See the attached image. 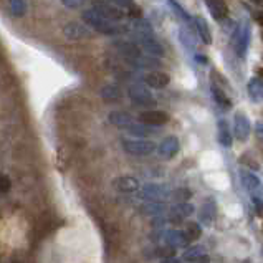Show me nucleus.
<instances>
[{"label":"nucleus","mask_w":263,"mask_h":263,"mask_svg":"<svg viewBox=\"0 0 263 263\" xmlns=\"http://www.w3.org/2000/svg\"><path fill=\"white\" fill-rule=\"evenodd\" d=\"M81 18H83V22L88 27H91L98 33H103V35H119V33L127 32V27L118 25V22H112L106 17H103V15L95 9L85 10L81 13Z\"/></svg>","instance_id":"f257e3e1"},{"label":"nucleus","mask_w":263,"mask_h":263,"mask_svg":"<svg viewBox=\"0 0 263 263\" xmlns=\"http://www.w3.org/2000/svg\"><path fill=\"white\" fill-rule=\"evenodd\" d=\"M123 149L131 156H149L156 151V144L151 141H146L144 138H139V139H124L123 141Z\"/></svg>","instance_id":"f03ea898"},{"label":"nucleus","mask_w":263,"mask_h":263,"mask_svg":"<svg viewBox=\"0 0 263 263\" xmlns=\"http://www.w3.org/2000/svg\"><path fill=\"white\" fill-rule=\"evenodd\" d=\"M249 43H250V25L245 22V24H242L235 30L234 39H232V45H234L237 57L245 58L247 50H249Z\"/></svg>","instance_id":"7ed1b4c3"},{"label":"nucleus","mask_w":263,"mask_h":263,"mask_svg":"<svg viewBox=\"0 0 263 263\" xmlns=\"http://www.w3.org/2000/svg\"><path fill=\"white\" fill-rule=\"evenodd\" d=\"M63 33L68 40H86L89 36H93L91 28L86 24H81V22H68L63 27Z\"/></svg>","instance_id":"20e7f679"},{"label":"nucleus","mask_w":263,"mask_h":263,"mask_svg":"<svg viewBox=\"0 0 263 263\" xmlns=\"http://www.w3.org/2000/svg\"><path fill=\"white\" fill-rule=\"evenodd\" d=\"M129 98L136 104H139V106L151 108V106H154V104H156V100H154L153 93L149 91L147 88L141 86V85H133L129 88Z\"/></svg>","instance_id":"39448f33"},{"label":"nucleus","mask_w":263,"mask_h":263,"mask_svg":"<svg viewBox=\"0 0 263 263\" xmlns=\"http://www.w3.org/2000/svg\"><path fill=\"white\" fill-rule=\"evenodd\" d=\"M169 121V115L161 109H147L139 115V123L146 126H162Z\"/></svg>","instance_id":"423d86ee"},{"label":"nucleus","mask_w":263,"mask_h":263,"mask_svg":"<svg viewBox=\"0 0 263 263\" xmlns=\"http://www.w3.org/2000/svg\"><path fill=\"white\" fill-rule=\"evenodd\" d=\"M95 10H98L103 17H106L112 22H119L124 18V12L119 9L118 5L104 2V0H98V2H95Z\"/></svg>","instance_id":"0eeeda50"},{"label":"nucleus","mask_w":263,"mask_h":263,"mask_svg":"<svg viewBox=\"0 0 263 263\" xmlns=\"http://www.w3.org/2000/svg\"><path fill=\"white\" fill-rule=\"evenodd\" d=\"M234 133L238 141H247L252 133V124L243 112H237L234 118Z\"/></svg>","instance_id":"6e6552de"},{"label":"nucleus","mask_w":263,"mask_h":263,"mask_svg":"<svg viewBox=\"0 0 263 263\" xmlns=\"http://www.w3.org/2000/svg\"><path fill=\"white\" fill-rule=\"evenodd\" d=\"M141 195L144 199L151 200V202H161V200H166L169 195H171V192L164 185H159V184H147V185L142 187Z\"/></svg>","instance_id":"1a4fd4ad"},{"label":"nucleus","mask_w":263,"mask_h":263,"mask_svg":"<svg viewBox=\"0 0 263 263\" xmlns=\"http://www.w3.org/2000/svg\"><path fill=\"white\" fill-rule=\"evenodd\" d=\"M139 48L144 50L151 57H164L162 45L154 40V36L151 35H139Z\"/></svg>","instance_id":"9d476101"},{"label":"nucleus","mask_w":263,"mask_h":263,"mask_svg":"<svg viewBox=\"0 0 263 263\" xmlns=\"http://www.w3.org/2000/svg\"><path fill=\"white\" fill-rule=\"evenodd\" d=\"M115 48H116L124 58L131 60V62H136L138 58H141V48H139V45L133 43V42L118 40V42H115Z\"/></svg>","instance_id":"9b49d317"},{"label":"nucleus","mask_w":263,"mask_h":263,"mask_svg":"<svg viewBox=\"0 0 263 263\" xmlns=\"http://www.w3.org/2000/svg\"><path fill=\"white\" fill-rule=\"evenodd\" d=\"M179 149H180L179 139L176 136H167L166 139H162L159 147H157V153L164 159H171V157H174L179 153Z\"/></svg>","instance_id":"f8f14e48"},{"label":"nucleus","mask_w":263,"mask_h":263,"mask_svg":"<svg viewBox=\"0 0 263 263\" xmlns=\"http://www.w3.org/2000/svg\"><path fill=\"white\" fill-rule=\"evenodd\" d=\"M194 205L189 202H179L176 207H172L171 214H169V220L172 223H180L185 217H191L194 214Z\"/></svg>","instance_id":"ddd939ff"},{"label":"nucleus","mask_w":263,"mask_h":263,"mask_svg":"<svg viewBox=\"0 0 263 263\" xmlns=\"http://www.w3.org/2000/svg\"><path fill=\"white\" fill-rule=\"evenodd\" d=\"M144 83H146L149 88L162 89V88H166V86L171 83V77H169L167 73H164V71H151V73H147V74H146Z\"/></svg>","instance_id":"4468645a"},{"label":"nucleus","mask_w":263,"mask_h":263,"mask_svg":"<svg viewBox=\"0 0 263 263\" xmlns=\"http://www.w3.org/2000/svg\"><path fill=\"white\" fill-rule=\"evenodd\" d=\"M215 217H217V205H215V202H214L212 199H209V200H205L204 204H202V207H200L199 220L209 227V225H212V223H214Z\"/></svg>","instance_id":"2eb2a0df"},{"label":"nucleus","mask_w":263,"mask_h":263,"mask_svg":"<svg viewBox=\"0 0 263 263\" xmlns=\"http://www.w3.org/2000/svg\"><path fill=\"white\" fill-rule=\"evenodd\" d=\"M112 185L116 187L119 192H136L139 189V180L133 176H121V177H116Z\"/></svg>","instance_id":"dca6fc26"},{"label":"nucleus","mask_w":263,"mask_h":263,"mask_svg":"<svg viewBox=\"0 0 263 263\" xmlns=\"http://www.w3.org/2000/svg\"><path fill=\"white\" fill-rule=\"evenodd\" d=\"M164 242H166V245L174 247V249H184V247L189 245V240L180 230H167L164 234Z\"/></svg>","instance_id":"f3484780"},{"label":"nucleus","mask_w":263,"mask_h":263,"mask_svg":"<svg viewBox=\"0 0 263 263\" xmlns=\"http://www.w3.org/2000/svg\"><path fill=\"white\" fill-rule=\"evenodd\" d=\"M205 4H207L210 15H212L215 20H223L229 15L227 4H225L223 0H205Z\"/></svg>","instance_id":"a211bd4d"},{"label":"nucleus","mask_w":263,"mask_h":263,"mask_svg":"<svg viewBox=\"0 0 263 263\" xmlns=\"http://www.w3.org/2000/svg\"><path fill=\"white\" fill-rule=\"evenodd\" d=\"M247 93L253 103H263V81L260 78H252L247 85Z\"/></svg>","instance_id":"6ab92c4d"},{"label":"nucleus","mask_w":263,"mask_h":263,"mask_svg":"<svg viewBox=\"0 0 263 263\" xmlns=\"http://www.w3.org/2000/svg\"><path fill=\"white\" fill-rule=\"evenodd\" d=\"M194 22V27H195V32H197L199 39L204 42L205 45H210L212 43V33H210V28L207 25V22L202 18V17H194L192 18Z\"/></svg>","instance_id":"aec40b11"},{"label":"nucleus","mask_w":263,"mask_h":263,"mask_svg":"<svg viewBox=\"0 0 263 263\" xmlns=\"http://www.w3.org/2000/svg\"><path fill=\"white\" fill-rule=\"evenodd\" d=\"M109 123L115 124L116 127H121V129H127L129 124L133 123V118L129 115H126V112H121V111H112L109 112Z\"/></svg>","instance_id":"412c9836"},{"label":"nucleus","mask_w":263,"mask_h":263,"mask_svg":"<svg viewBox=\"0 0 263 263\" xmlns=\"http://www.w3.org/2000/svg\"><path fill=\"white\" fill-rule=\"evenodd\" d=\"M210 91H212V96H214V100L215 103L219 104V106L222 109H230L232 108V101H230V98L225 95V91L222 88H219L217 85H212V88H210Z\"/></svg>","instance_id":"4be33fe9"},{"label":"nucleus","mask_w":263,"mask_h":263,"mask_svg":"<svg viewBox=\"0 0 263 263\" xmlns=\"http://www.w3.org/2000/svg\"><path fill=\"white\" fill-rule=\"evenodd\" d=\"M100 95L106 103H112L121 98V89H119V86H116V85H106L101 88Z\"/></svg>","instance_id":"5701e85b"},{"label":"nucleus","mask_w":263,"mask_h":263,"mask_svg":"<svg viewBox=\"0 0 263 263\" xmlns=\"http://www.w3.org/2000/svg\"><path fill=\"white\" fill-rule=\"evenodd\" d=\"M219 142L223 147H230L232 146V133L229 129V124L225 119H219Z\"/></svg>","instance_id":"b1692460"},{"label":"nucleus","mask_w":263,"mask_h":263,"mask_svg":"<svg viewBox=\"0 0 263 263\" xmlns=\"http://www.w3.org/2000/svg\"><path fill=\"white\" fill-rule=\"evenodd\" d=\"M9 7H10V13L13 17L22 18L28 10V2L27 0H9Z\"/></svg>","instance_id":"393cba45"},{"label":"nucleus","mask_w":263,"mask_h":263,"mask_svg":"<svg viewBox=\"0 0 263 263\" xmlns=\"http://www.w3.org/2000/svg\"><path fill=\"white\" fill-rule=\"evenodd\" d=\"M184 235L189 242H194V240L200 238L202 235V229H200V223L199 222H187L185 223V229H184Z\"/></svg>","instance_id":"a878e982"},{"label":"nucleus","mask_w":263,"mask_h":263,"mask_svg":"<svg viewBox=\"0 0 263 263\" xmlns=\"http://www.w3.org/2000/svg\"><path fill=\"white\" fill-rule=\"evenodd\" d=\"M202 255H205V249L204 247H200V245H194V247H189V249H185L184 255H182V258L185 261H189V263H194L197 258H200Z\"/></svg>","instance_id":"bb28decb"},{"label":"nucleus","mask_w":263,"mask_h":263,"mask_svg":"<svg viewBox=\"0 0 263 263\" xmlns=\"http://www.w3.org/2000/svg\"><path fill=\"white\" fill-rule=\"evenodd\" d=\"M242 184L247 191H253V189H257V187L260 185V179L253 174V172L250 171H243L242 172Z\"/></svg>","instance_id":"cd10ccee"},{"label":"nucleus","mask_w":263,"mask_h":263,"mask_svg":"<svg viewBox=\"0 0 263 263\" xmlns=\"http://www.w3.org/2000/svg\"><path fill=\"white\" fill-rule=\"evenodd\" d=\"M127 131H129L133 136H136V138H146V136H149L151 134V131L147 129V126L146 124H136V123H131L129 124V127H127Z\"/></svg>","instance_id":"c85d7f7f"},{"label":"nucleus","mask_w":263,"mask_h":263,"mask_svg":"<svg viewBox=\"0 0 263 263\" xmlns=\"http://www.w3.org/2000/svg\"><path fill=\"white\" fill-rule=\"evenodd\" d=\"M169 197L174 199L176 202H187V200L192 197V192L189 189H185V187H180V189L172 191Z\"/></svg>","instance_id":"c756f323"},{"label":"nucleus","mask_w":263,"mask_h":263,"mask_svg":"<svg viewBox=\"0 0 263 263\" xmlns=\"http://www.w3.org/2000/svg\"><path fill=\"white\" fill-rule=\"evenodd\" d=\"M142 212L144 214H151V215H161L164 212V205L159 204V202H151V204H147L142 207Z\"/></svg>","instance_id":"7c9ffc66"},{"label":"nucleus","mask_w":263,"mask_h":263,"mask_svg":"<svg viewBox=\"0 0 263 263\" xmlns=\"http://www.w3.org/2000/svg\"><path fill=\"white\" fill-rule=\"evenodd\" d=\"M169 4H171V7H172V10H174L184 22H192V17L182 9V5H179V4L176 2V0H169Z\"/></svg>","instance_id":"2f4dec72"},{"label":"nucleus","mask_w":263,"mask_h":263,"mask_svg":"<svg viewBox=\"0 0 263 263\" xmlns=\"http://www.w3.org/2000/svg\"><path fill=\"white\" fill-rule=\"evenodd\" d=\"M156 255H157V257H162V258L174 257V255H176V249H174V247H171V245L161 247V249H157Z\"/></svg>","instance_id":"473e14b6"},{"label":"nucleus","mask_w":263,"mask_h":263,"mask_svg":"<svg viewBox=\"0 0 263 263\" xmlns=\"http://www.w3.org/2000/svg\"><path fill=\"white\" fill-rule=\"evenodd\" d=\"M10 187H12V180L9 176H5V174H0V194H5V192H9L10 191Z\"/></svg>","instance_id":"72a5a7b5"},{"label":"nucleus","mask_w":263,"mask_h":263,"mask_svg":"<svg viewBox=\"0 0 263 263\" xmlns=\"http://www.w3.org/2000/svg\"><path fill=\"white\" fill-rule=\"evenodd\" d=\"M127 15H129V17H133V18H141L142 17V12H141V9L138 5H134V4H131L129 7H127Z\"/></svg>","instance_id":"f704fd0d"},{"label":"nucleus","mask_w":263,"mask_h":263,"mask_svg":"<svg viewBox=\"0 0 263 263\" xmlns=\"http://www.w3.org/2000/svg\"><path fill=\"white\" fill-rule=\"evenodd\" d=\"M86 2V0H62V4L65 7H68V9H78Z\"/></svg>","instance_id":"c9c22d12"},{"label":"nucleus","mask_w":263,"mask_h":263,"mask_svg":"<svg viewBox=\"0 0 263 263\" xmlns=\"http://www.w3.org/2000/svg\"><path fill=\"white\" fill-rule=\"evenodd\" d=\"M133 4V0H115V5L118 7H129Z\"/></svg>","instance_id":"e433bc0d"},{"label":"nucleus","mask_w":263,"mask_h":263,"mask_svg":"<svg viewBox=\"0 0 263 263\" xmlns=\"http://www.w3.org/2000/svg\"><path fill=\"white\" fill-rule=\"evenodd\" d=\"M161 263H182V261H180L179 258H176V257H167V258H162Z\"/></svg>","instance_id":"4c0bfd02"},{"label":"nucleus","mask_w":263,"mask_h":263,"mask_svg":"<svg viewBox=\"0 0 263 263\" xmlns=\"http://www.w3.org/2000/svg\"><path fill=\"white\" fill-rule=\"evenodd\" d=\"M194 263H210V258L207 257V253H205V255H202L200 258H197V260H195Z\"/></svg>","instance_id":"58836bf2"},{"label":"nucleus","mask_w":263,"mask_h":263,"mask_svg":"<svg viewBox=\"0 0 263 263\" xmlns=\"http://www.w3.org/2000/svg\"><path fill=\"white\" fill-rule=\"evenodd\" d=\"M257 134H258V138L263 141V123H257Z\"/></svg>","instance_id":"ea45409f"},{"label":"nucleus","mask_w":263,"mask_h":263,"mask_svg":"<svg viewBox=\"0 0 263 263\" xmlns=\"http://www.w3.org/2000/svg\"><path fill=\"white\" fill-rule=\"evenodd\" d=\"M253 202H255V205H257V209H258V212L260 214H263V204L258 200V199H253Z\"/></svg>","instance_id":"a19ab883"},{"label":"nucleus","mask_w":263,"mask_h":263,"mask_svg":"<svg viewBox=\"0 0 263 263\" xmlns=\"http://www.w3.org/2000/svg\"><path fill=\"white\" fill-rule=\"evenodd\" d=\"M255 20H257L258 24L263 27V13H257V15H255Z\"/></svg>","instance_id":"79ce46f5"},{"label":"nucleus","mask_w":263,"mask_h":263,"mask_svg":"<svg viewBox=\"0 0 263 263\" xmlns=\"http://www.w3.org/2000/svg\"><path fill=\"white\" fill-rule=\"evenodd\" d=\"M12 263H20V261H12Z\"/></svg>","instance_id":"37998d69"},{"label":"nucleus","mask_w":263,"mask_h":263,"mask_svg":"<svg viewBox=\"0 0 263 263\" xmlns=\"http://www.w3.org/2000/svg\"><path fill=\"white\" fill-rule=\"evenodd\" d=\"M261 40H263V35H261Z\"/></svg>","instance_id":"c03bdc74"}]
</instances>
